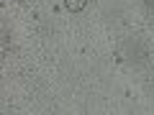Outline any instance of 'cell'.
Here are the masks:
<instances>
[{
    "label": "cell",
    "instance_id": "1",
    "mask_svg": "<svg viewBox=\"0 0 154 115\" xmlns=\"http://www.w3.org/2000/svg\"><path fill=\"white\" fill-rule=\"evenodd\" d=\"M85 5H88V0H64V8L69 13H80Z\"/></svg>",
    "mask_w": 154,
    "mask_h": 115
}]
</instances>
